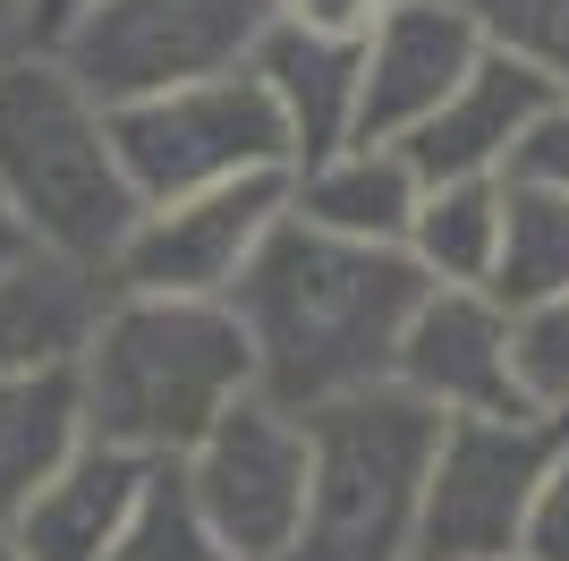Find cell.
<instances>
[{
  "label": "cell",
  "mask_w": 569,
  "mask_h": 561,
  "mask_svg": "<svg viewBox=\"0 0 569 561\" xmlns=\"http://www.w3.org/2000/svg\"><path fill=\"white\" fill-rule=\"evenodd\" d=\"M417 289H426V273L400 247L340 238L281 213L256 264L230 280V315L256 357V392L307 417L340 392L391 383V350H400Z\"/></svg>",
  "instance_id": "1"
},
{
  "label": "cell",
  "mask_w": 569,
  "mask_h": 561,
  "mask_svg": "<svg viewBox=\"0 0 569 561\" xmlns=\"http://www.w3.org/2000/svg\"><path fill=\"white\" fill-rule=\"evenodd\" d=\"M256 392V357L238 332L230 298H162V289H111L77 350V400L86 434L119 443L137 460L170 468L188 443Z\"/></svg>",
  "instance_id": "2"
},
{
  "label": "cell",
  "mask_w": 569,
  "mask_h": 561,
  "mask_svg": "<svg viewBox=\"0 0 569 561\" xmlns=\"http://www.w3.org/2000/svg\"><path fill=\"white\" fill-rule=\"evenodd\" d=\"M0 205L43 256L111 264L137 222V187L119 170L111 111L77 86L43 43L0 60Z\"/></svg>",
  "instance_id": "3"
},
{
  "label": "cell",
  "mask_w": 569,
  "mask_h": 561,
  "mask_svg": "<svg viewBox=\"0 0 569 561\" xmlns=\"http://www.w3.org/2000/svg\"><path fill=\"white\" fill-rule=\"evenodd\" d=\"M433 425L442 417L400 383L307 409V511L281 561H417Z\"/></svg>",
  "instance_id": "4"
},
{
  "label": "cell",
  "mask_w": 569,
  "mask_h": 561,
  "mask_svg": "<svg viewBox=\"0 0 569 561\" xmlns=\"http://www.w3.org/2000/svg\"><path fill=\"white\" fill-rule=\"evenodd\" d=\"M111 145L137 205H162V196H188L213 179H247V170H289V128L247 60L137 94V102H111Z\"/></svg>",
  "instance_id": "5"
},
{
  "label": "cell",
  "mask_w": 569,
  "mask_h": 561,
  "mask_svg": "<svg viewBox=\"0 0 569 561\" xmlns=\"http://www.w3.org/2000/svg\"><path fill=\"white\" fill-rule=\"evenodd\" d=\"M569 417L552 409H493V417H442L417 502V561H493L519 553L527 502L545 485Z\"/></svg>",
  "instance_id": "6"
},
{
  "label": "cell",
  "mask_w": 569,
  "mask_h": 561,
  "mask_svg": "<svg viewBox=\"0 0 569 561\" xmlns=\"http://www.w3.org/2000/svg\"><path fill=\"white\" fill-rule=\"evenodd\" d=\"M263 18H272L263 0H86L43 35V51L111 111L137 94L238 69L256 51Z\"/></svg>",
  "instance_id": "7"
},
{
  "label": "cell",
  "mask_w": 569,
  "mask_h": 561,
  "mask_svg": "<svg viewBox=\"0 0 569 561\" xmlns=\"http://www.w3.org/2000/svg\"><path fill=\"white\" fill-rule=\"evenodd\" d=\"M179 485L204 511L221 544L238 561H281L298 537V511H307V417L281 409L263 392H238L204 434L188 443Z\"/></svg>",
  "instance_id": "8"
},
{
  "label": "cell",
  "mask_w": 569,
  "mask_h": 561,
  "mask_svg": "<svg viewBox=\"0 0 569 561\" xmlns=\"http://www.w3.org/2000/svg\"><path fill=\"white\" fill-rule=\"evenodd\" d=\"M281 213H289V170H247V179H213L188 196H162V205H137L102 280L162 289V298H230V280L256 264Z\"/></svg>",
  "instance_id": "9"
},
{
  "label": "cell",
  "mask_w": 569,
  "mask_h": 561,
  "mask_svg": "<svg viewBox=\"0 0 569 561\" xmlns=\"http://www.w3.org/2000/svg\"><path fill=\"white\" fill-rule=\"evenodd\" d=\"M391 383L426 400L433 417H493V409H536L510 366V306L476 280H426L391 350Z\"/></svg>",
  "instance_id": "10"
},
{
  "label": "cell",
  "mask_w": 569,
  "mask_h": 561,
  "mask_svg": "<svg viewBox=\"0 0 569 561\" xmlns=\"http://www.w3.org/2000/svg\"><path fill=\"white\" fill-rule=\"evenodd\" d=\"M476 26L451 0H382V18L357 43V137L391 145L476 69Z\"/></svg>",
  "instance_id": "11"
},
{
  "label": "cell",
  "mask_w": 569,
  "mask_h": 561,
  "mask_svg": "<svg viewBox=\"0 0 569 561\" xmlns=\"http://www.w3.org/2000/svg\"><path fill=\"white\" fill-rule=\"evenodd\" d=\"M144 476H153V460L86 434V443L18 502L9 537H18L26 561H111L119 537H128V519H137V502H144Z\"/></svg>",
  "instance_id": "12"
},
{
  "label": "cell",
  "mask_w": 569,
  "mask_h": 561,
  "mask_svg": "<svg viewBox=\"0 0 569 561\" xmlns=\"http://www.w3.org/2000/svg\"><path fill=\"white\" fill-rule=\"evenodd\" d=\"M545 102H552V86L536 69L501 60V51H476V69L459 77V86L442 94L408 137H391V145L408 154L417 179H493Z\"/></svg>",
  "instance_id": "13"
},
{
  "label": "cell",
  "mask_w": 569,
  "mask_h": 561,
  "mask_svg": "<svg viewBox=\"0 0 569 561\" xmlns=\"http://www.w3.org/2000/svg\"><path fill=\"white\" fill-rule=\"evenodd\" d=\"M111 280L94 264H69V256H26L0 264V374H34V366H77L86 332H94Z\"/></svg>",
  "instance_id": "14"
},
{
  "label": "cell",
  "mask_w": 569,
  "mask_h": 561,
  "mask_svg": "<svg viewBox=\"0 0 569 561\" xmlns=\"http://www.w3.org/2000/svg\"><path fill=\"white\" fill-rule=\"evenodd\" d=\"M247 69L263 77V94H272V111L289 128V170L357 137V43H323V35L263 18Z\"/></svg>",
  "instance_id": "15"
},
{
  "label": "cell",
  "mask_w": 569,
  "mask_h": 561,
  "mask_svg": "<svg viewBox=\"0 0 569 561\" xmlns=\"http://www.w3.org/2000/svg\"><path fill=\"white\" fill-rule=\"evenodd\" d=\"M417 170H408L400 145H332L315 163L289 170V213L315 222V230H340V238H375V247H400L408 213H417Z\"/></svg>",
  "instance_id": "16"
},
{
  "label": "cell",
  "mask_w": 569,
  "mask_h": 561,
  "mask_svg": "<svg viewBox=\"0 0 569 561\" xmlns=\"http://www.w3.org/2000/svg\"><path fill=\"white\" fill-rule=\"evenodd\" d=\"M86 443V400H77V366H34L0 374V528L18 519V502L43 485L51 468Z\"/></svg>",
  "instance_id": "17"
},
{
  "label": "cell",
  "mask_w": 569,
  "mask_h": 561,
  "mask_svg": "<svg viewBox=\"0 0 569 561\" xmlns=\"http://www.w3.org/2000/svg\"><path fill=\"white\" fill-rule=\"evenodd\" d=\"M510 315L545 306L569 289V196L545 179H510L501 170V238H493V273H485Z\"/></svg>",
  "instance_id": "18"
},
{
  "label": "cell",
  "mask_w": 569,
  "mask_h": 561,
  "mask_svg": "<svg viewBox=\"0 0 569 561\" xmlns=\"http://www.w3.org/2000/svg\"><path fill=\"white\" fill-rule=\"evenodd\" d=\"M493 238H501V170L493 179H426L417 213L400 230V256L426 280H476L493 273Z\"/></svg>",
  "instance_id": "19"
},
{
  "label": "cell",
  "mask_w": 569,
  "mask_h": 561,
  "mask_svg": "<svg viewBox=\"0 0 569 561\" xmlns=\"http://www.w3.org/2000/svg\"><path fill=\"white\" fill-rule=\"evenodd\" d=\"M476 26V43L536 69L552 94H569V0H451Z\"/></svg>",
  "instance_id": "20"
},
{
  "label": "cell",
  "mask_w": 569,
  "mask_h": 561,
  "mask_svg": "<svg viewBox=\"0 0 569 561\" xmlns=\"http://www.w3.org/2000/svg\"><path fill=\"white\" fill-rule=\"evenodd\" d=\"M111 561H238V553L204 528V511H196L188 485H179V468H153V476H144V502H137V519H128V537H119Z\"/></svg>",
  "instance_id": "21"
},
{
  "label": "cell",
  "mask_w": 569,
  "mask_h": 561,
  "mask_svg": "<svg viewBox=\"0 0 569 561\" xmlns=\"http://www.w3.org/2000/svg\"><path fill=\"white\" fill-rule=\"evenodd\" d=\"M510 366H519V392L536 409L569 417V289L510 315Z\"/></svg>",
  "instance_id": "22"
},
{
  "label": "cell",
  "mask_w": 569,
  "mask_h": 561,
  "mask_svg": "<svg viewBox=\"0 0 569 561\" xmlns=\"http://www.w3.org/2000/svg\"><path fill=\"white\" fill-rule=\"evenodd\" d=\"M510 179H545V187H561L569 196V94H552L545 111L527 119V137L510 145Z\"/></svg>",
  "instance_id": "23"
},
{
  "label": "cell",
  "mask_w": 569,
  "mask_h": 561,
  "mask_svg": "<svg viewBox=\"0 0 569 561\" xmlns=\"http://www.w3.org/2000/svg\"><path fill=\"white\" fill-rule=\"evenodd\" d=\"M527 561H569V434L561 451H552L545 485H536V502H527V537H519Z\"/></svg>",
  "instance_id": "24"
},
{
  "label": "cell",
  "mask_w": 569,
  "mask_h": 561,
  "mask_svg": "<svg viewBox=\"0 0 569 561\" xmlns=\"http://www.w3.org/2000/svg\"><path fill=\"white\" fill-rule=\"evenodd\" d=\"M272 26H298V35H323V43H366V26L382 18V0H263Z\"/></svg>",
  "instance_id": "25"
},
{
  "label": "cell",
  "mask_w": 569,
  "mask_h": 561,
  "mask_svg": "<svg viewBox=\"0 0 569 561\" xmlns=\"http://www.w3.org/2000/svg\"><path fill=\"white\" fill-rule=\"evenodd\" d=\"M34 43V0H0V60Z\"/></svg>",
  "instance_id": "26"
},
{
  "label": "cell",
  "mask_w": 569,
  "mask_h": 561,
  "mask_svg": "<svg viewBox=\"0 0 569 561\" xmlns=\"http://www.w3.org/2000/svg\"><path fill=\"white\" fill-rule=\"evenodd\" d=\"M69 9H86V0H34V43H43V35L69 18Z\"/></svg>",
  "instance_id": "27"
},
{
  "label": "cell",
  "mask_w": 569,
  "mask_h": 561,
  "mask_svg": "<svg viewBox=\"0 0 569 561\" xmlns=\"http://www.w3.org/2000/svg\"><path fill=\"white\" fill-rule=\"evenodd\" d=\"M26 247H34V238H26V230H18V213L0 205V264H9V256H26Z\"/></svg>",
  "instance_id": "28"
},
{
  "label": "cell",
  "mask_w": 569,
  "mask_h": 561,
  "mask_svg": "<svg viewBox=\"0 0 569 561\" xmlns=\"http://www.w3.org/2000/svg\"><path fill=\"white\" fill-rule=\"evenodd\" d=\"M0 561H26V553H18V537H9V528H0Z\"/></svg>",
  "instance_id": "29"
},
{
  "label": "cell",
  "mask_w": 569,
  "mask_h": 561,
  "mask_svg": "<svg viewBox=\"0 0 569 561\" xmlns=\"http://www.w3.org/2000/svg\"><path fill=\"white\" fill-rule=\"evenodd\" d=\"M493 561H527V553H493Z\"/></svg>",
  "instance_id": "30"
}]
</instances>
